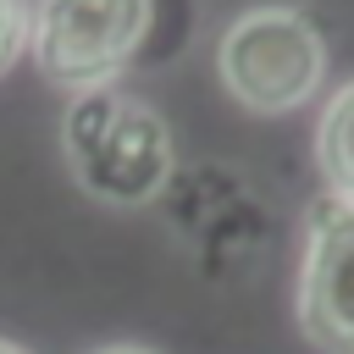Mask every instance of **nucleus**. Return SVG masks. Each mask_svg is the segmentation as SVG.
I'll return each instance as SVG.
<instances>
[{"instance_id":"nucleus-1","label":"nucleus","mask_w":354,"mask_h":354,"mask_svg":"<svg viewBox=\"0 0 354 354\" xmlns=\"http://www.w3.org/2000/svg\"><path fill=\"white\" fill-rule=\"evenodd\" d=\"M61 155L77 188L100 205L138 210L160 199L171 183V127L166 116L122 88H88L72 94L61 116Z\"/></svg>"},{"instance_id":"nucleus-2","label":"nucleus","mask_w":354,"mask_h":354,"mask_svg":"<svg viewBox=\"0 0 354 354\" xmlns=\"http://www.w3.org/2000/svg\"><path fill=\"white\" fill-rule=\"evenodd\" d=\"M216 72L243 111L282 116L321 94L326 39L299 6H254L227 22L216 44Z\"/></svg>"},{"instance_id":"nucleus-3","label":"nucleus","mask_w":354,"mask_h":354,"mask_svg":"<svg viewBox=\"0 0 354 354\" xmlns=\"http://www.w3.org/2000/svg\"><path fill=\"white\" fill-rule=\"evenodd\" d=\"M155 0H39L28 50L55 88H111L149 39Z\"/></svg>"},{"instance_id":"nucleus-4","label":"nucleus","mask_w":354,"mask_h":354,"mask_svg":"<svg viewBox=\"0 0 354 354\" xmlns=\"http://www.w3.org/2000/svg\"><path fill=\"white\" fill-rule=\"evenodd\" d=\"M299 326L321 354H354V205L321 194L304 221Z\"/></svg>"},{"instance_id":"nucleus-5","label":"nucleus","mask_w":354,"mask_h":354,"mask_svg":"<svg viewBox=\"0 0 354 354\" xmlns=\"http://www.w3.org/2000/svg\"><path fill=\"white\" fill-rule=\"evenodd\" d=\"M315 160H321L332 194L354 205V77L326 100V111L315 122Z\"/></svg>"},{"instance_id":"nucleus-6","label":"nucleus","mask_w":354,"mask_h":354,"mask_svg":"<svg viewBox=\"0 0 354 354\" xmlns=\"http://www.w3.org/2000/svg\"><path fill=\"white\" fill-rule=\"evenodd\" d=\"M33 33V0H0V72H11Z\"/></svg>"},{"instance_id":"nucleus-7","label":"nucleus","mask_w":354,"mask_h":354,"mask_svg":"<svg viewBox=\"0 0 354 354\" xmlns=\"http://www.w3.org/2000/svg\"><path fill=\"white\" fill-rule=\"evenodd\" d=\"M94 354H155V348H138V343H111V348H94Z\"/></svg>"},{"instance_id":"nucleus-8","label":"nucleus","mask_w":354,"mask_h":354,"mask_svg":"<svg viewBox=\"0 0 354 354\" xmlns=\"http://www.w3.org/2000/svg\"><path fill=\"white\" fill-rule=\"evenodd\" d=\"M0 354H28L22 343H11V337H0Z\"/></svg>"}]
</instances>
